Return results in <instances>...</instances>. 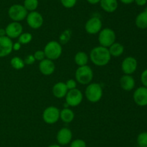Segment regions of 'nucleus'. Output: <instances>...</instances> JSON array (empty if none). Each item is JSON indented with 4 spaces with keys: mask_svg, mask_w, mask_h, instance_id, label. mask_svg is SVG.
Returning a JSON list of instances; mask_svg holds the SVG:
<instances>
[{
    "mask_svg": "<svg viewBox=\"0 0 147 147\" xmlns=\"http://www.w3.org/2000/svg\"><path fill=\"white\" fill-rule=\"evenodd\" d=\"M135 23L138 28L142 30L147 28V9L136 16Z\"/></svg>",
    "mask_w": 147,
    "mask_h": 147,
    "instance_id": "obj_20",
    "label": "nucleus"
},
{
    "mask_svg": "<svg viewBox=\"0 0 147 147\" xmlns=\"http://www.w3.org/2000/svg\"><path fill=\"white\" fill-rule=\"evenodd\" d=\"M75 113L71 109L67 108H64L60 112V118L62 121L66 123L71 122L74 120Z\"/></svg>",
    "mask_w": 147,
    "mask_h": 147,
    "instance_id": "obj_21",
    "label": "nucleus"
},
{
    "mask_svg": "<svg viewBox=\"0 0 147 147\" xmlns=\"http://www.w3.org/2000/svg\"><path fill=\"white\" fill-rule=\"evenodd\" d=\"M85 95L89 102L96 103L100 100L103 96V89L100 84L90 83L86 87Z\"/></svg>",
    "mask_w": 147,
    "mask_h": 147,
    "instance_id": "obj_2",
    "label": "nucleus"
},
{
    "mask_svg": "<svg viewBox=\"0 0 147 147\" xmlns=\"http://www.w3.org/2000/svg\"><path fill=\"white\" fill-rule=\"evenodd\" d=\"M88 56L87 53L83 51H79L75 55L74 60L76 64L78 66H83L87 65L88 62Z\"/></svg>",
    "mask_w": 147,
    "mask_h": 147,
    "instance_id": "obj_23",
    "label": "nucleus"
},
{
    "mask_svg": "<svg viewBox=\"0 0 147 147\" xmlns=\"http://www.w3.org/2000/svg\"><path fill=\"white\" fill-rule=\"evenodd\" d=\"M137 66V60L133 56L126 57L121 63V69L125 74L131 75L136 71Z\"/></svg>",
    "mask_w": 147,
    "mask_h": 147,
    "instance_id": "obj_11",
    "label": "nucleus"
},
{
    "mask_svg": "<svg viewBox=\"0 0 147 147\" xmlns=\"http://www.w3.org/2000/svg\"><path fill=\"white\" fill-rule=\"evenodd\" d=\"M100 5L105 12L112 13L117 10L119 3L117 0H100Z\"/></svg>",
    "mask_w": 147,
    "mask_h": 147,
    "instance_id": "obj_19",
    "label": "nucleus"
},
{
    "mask_svg": "<svg viewBox=\"0 0 147 147\" xmlns=\"http://www.w3.org/2000/svg\"><path fill=\"white\" fill-rule=\"evenodd\" d=\"M65 84L67 89H68V90H70V89H76V86H77V82L73 79H70L65 82Z\"/></svg>",
    "mask_w": 147,
    "mask_h": 147,
    "instance_id": "obj_32",
    "label": "nucleus"
},
{
    "mask_svg": "<svg viewBox=\"0 0 147 147\" xmlns=\"http://www.w3.org/2000/svg\"><path fill=\"white\" fill-rule=\"evenodd\" d=\"M39 69L43 75L50 76L54 73L55 70V64L53 61L45 58L39 63Z\"/></svg>",
    "mask_w": 147,
    "mask_h": 147,
    "instance_id": "obj_15",
    "label": "nucleus"
},
{
    "mask_svg": "<svg viewBox=\"0 0 147 147\" xmlns=\"http://www.w3.org/2000/svg\"><path fill=\"white\" fill-rule=\"evenodd\" d=\"M93 72L91 68L88 65L78 66L76 71V82L83 85L89 84L93 80Z\"/></svg>",
    "mask_w": 147,
    "mask_h": 147,
    "instance_id": "obj_3",
    "label": "nucleus"
},
{
    "mask_svg": "<svg viewBox=\"0 0 147 147\" xmlns=\"http://www.w3.org/2000/svg\"><path fill=\"white\" fill-rule=\"evenodd\" d=\"M70 147H86V143L82 139H76L72 141Z\"/></svg>",
    "mask_w": 147,
    "mask_h": 147,
    "instance_id": "obj_30",
    "label": "nucleus"
},
{
    "mask_svg": "<svg viewBox=\"0 0 147 147\" xmlns=\"http://www.w3.org/2000/svg\"><path fill=\"white\" fill-rule=\"evenodd\" d=\"M120 1L124 4H130L134 2V0H120Z\"/></svg>",
    "mask_w": 147,
    "mask_h": 147,
    "instance_id": "obj_37",
    "label": "nucleus"
},
{
    "mask_svg": "<svg viewBox=\"0 0 147 147\" xmlns=\"http://www.w3.org/2000/svg\"><path fill=\"white\" fill-rule=\"evenodd\" d=\"M85 30L88 34L96 35L102 30V22L99 17H93L85 24Z\"/></svg>",
    "mask_w": 147,
    "mask_h": 147,
    "instance_id": "obj_10",
    "label": "nucleus"
},
{
    "mask_svg": "<svg viewBox=\"0 0 147 147\" xmlns=\"http://www.w3.org/2000/svg\"><path fill=\"white\" fill-rule=\"evenodd\" d=\"M10 64L12 66V68H14L16 70H20V69H22L25 66V63H24V60L22 59L20 57H16L12 58L10 61Z\"/></svg>",
    "mask_w": 147,
    "mask_h": 147,
    "instance_id": "obj_24",
    "label": "nucleus"
},
{
    "mask_svg": "<svg viewBox=\"0 0 147 147\" xmlns=\"http://www.w3.org/2000/svg\"><path fill=\"white\" fill-rule=\"evenodd\" d=\"M87 1L90 4H96L100 3V0H87Z\"/></svg>",
    "mask_w": 147,
    "mask_h": 147,
    "instance_id": "obj_38",
    "label": "nucleus"
},
{
    "mask_svg": "<svg viewBox=\"0 0 147 147\" xmlns=\"http://www.w3.org/2000/svg\"><path fill=\"white\" fill-rule=\"evenodd\" d=\"M60 110L55 106L47 107L42 113V119L46 123L54 124L60 119Z\"/></svg>",
    "mask_w": 147,
    "mask_h": 147,
    "instance_id": "obj_7",
    "label": "nucleus"
},
{
    "mask_svg": "<svg viewBox=\"0 0 147 147\" xmlns=\"http://www.w3.org/2000/svg\"><path fill=\"white\" fill-rule=\"evenodd\" d=\"M35 61L36 60H35V59H34V56L32 54H30V55H28V56L25 58V59L24 60V62L25 64L32 65V64H33L34 62H35Z\"/></svg>",
    "mask_w": 147,
    "mask_h": 147,
    "instance_id": "obj_33",
    "label": "nucleus"
},
{
    "mask_svg": "<svg viewBox=\"0 0 147 147\" xmlns=\"http://www.w3.org/2000/svg\"><path fill=\"white\" fill-rule=\"evenodd\" d=\"M33 56H34L35 60L39 61H42L43 59H45L46 58L44 50H37V51L34 52Z\"/></svg>",
    "mask_w": 147,
    "mask_h": 147,
    "instance_id": "obj_31",
    "label": "nucleus"
},
{
    "mask_svg": "<svg viewBox=\"0 0 147 147\" xmlns=\"http://www.w3.org/2000/svg\"><path fill=\"white\" fill-rule=\"evenodd\" d=\"M21 47H22V44L20 43V42H16V43H13L12 49L14 50L17 51V50H19L20 48H21Z\"/></svg>",
    "mask_w": 147,
    "mask_h": 147,
    "instance_id": "obj_35",
    "label": "nucleus"
},
{
    "mask_svg": "<svg viewBox=\"0 0 147 147\" xmlns=\"http://www.w3.org/2000/svg\"><path fill=\"white\" fill-rule=\"evenodd\" d=\"M135 103L141 107L147 105V87L140 86L134 91L133 95Z\"/></svg>",
    "mask_w": 147,
    "mask_h": 147,
    "instance_id": "obj_13",
    "label": "nucleus"
},
{
    "mask_svg": "<svg viewBox=\"0 0 147 147\" xmlns=\"http://www.w3.org/2000/svg\"><path fill=\"white\" fill-rule=\"evenodd\" d=\"M13 42L7 36L0 37V58H4L12 52Z\"/></svg>",
    "mask_w": 147,
    "mask_h": 147,
    "instance_id": "obj_14",
    "label": "nucleus"
},
{
    "mask_svg": "<svg viewBox=\"0 0 147 147\" xmlns=\"http://www.w3.org/2000/svg\"><path fill=\"white\" fill-rule=\"evenodd\" d=\"M73 133L68 128H62L57 134V141L60 145H67L71 141Z\"/></svg>",
    "mask_w": 147,
    "mask_h": 147,
    "instance_id": "obj_16",
    "label": "nucleus"
},
{
    "mask_svg": "<svg viewBox=\"0 0 147 147\" xmlns=\"http://www.w3.org/2000/svg\"><path fill=\"white\" fill-rule=\"evenodd\" d=\"M141 81L144 86L147 87V69H145L141 74Z\"/></svg>",
    "mask_w": 147,
    "mask_h": 147,
    "instance_id": "obj_34",
    "label": "nucleus"
},
{
    "mask_svg": "<svg viewBox=\"0 0 147 147\" xmlns=\"http://www.w3.org/2000/svg\"><path fill=\"white\" fill-rule=\"evenodd\" d=\"M71 37H72L71 30H69V29L65 30V31H63L61 34H60V37H59L60 43L61 45L66 44V43H67L69 41H70Z\"/></svg>",
    "mask_w": 147,
    "mask_h": 147,
    "instance_id": "obj_26",
    "label": "nucleus"
},
{
    "mask_svg": "<svg viewBox=\"0 0 147 147\" xmlns=\"http://www.w3.org/2000/svg\"><path fill=\"white\" fill-rule=\"evenodd\" d=\"M3 36H6L5 29L1 28L0 29V37H3Z\"/></svg>",
    "mask_w": 147,
    "mask_h": 147,
    "instance_id": "obj_39",
    "label": "nucleus"
},
{
    "mask_svg": "<svg viewBox=\"0 0 147 147\" xmlns=\"http://www.w3.org/2000/svg\"><path fill=\"white\" fill-rule=\"evenodd\" d=\"M65 97V103H67L68 106L76 107L82 102L83 95L80 89L76 88L68 90Z\"/></svg>",
    "mask_w": 147,
    "mask_h": 147,
    "instance_id": "obj_8",
    "label": "nucleus"
},
{
    "mask_svg": "<svg viewBox=\"0 0 147 147\" xmlns=\"http://www.w3.org/2000/svg\"><path fill=\"white\" fill-rule=\"evenodd\" d=\"M6 36L10 39L19 37V36L22 33L23 27L19 22H12L7 24L5 27Z\"/></svg>",
    "mask_w": 147,
    "mask_h": 147,
    "instance_id": "obj_12",
    "label": "nucleus"
},
{
    "mask_svg": "<svg viewBox=\"0 0 147 147\" xmlns=\"http://www.w3.org/2000/svg\"><path fill=\"white\" fill-rule=\"evenodd\" d=\"M116 41V33L112 29L106 27L98 33V42L100 46L109 48Z\"/></svg>",
    "mask_w": 147,
    "mask_h": 147,
    "instance_id": "obj_6",
    "label": "nucleus"
},
{
    "mask_svg": "<svg viewBox=\"0 0 147 147\" xmlns=\"http://www.w3.org/2000/svg\"><path fill=\"white\" fill-rule=\"evenodd\" d=\"M48 147H61L60 145H58V144H52V145H50Z\"/></svg>",
    "mask_w": 147,
    "mask_h": 147,
    "instance_id": "obj_40",
    "label": "nucleus"
},
{
    "mask_svg": "<svg viewBox=\"0 0 147 147\" xmlns=\"http://www.w3.org/2000/svg\"><path fill=\"white\" fill-rule=\"evenodd\" d=\"M28 14V11L22 4H13L9 8L8 15L13 22H19L24 20Z\"/></svg>",
    "mask_w": 147,
    "mask_h": 147,
    "instance_id": "obj_5",
    "label": "nucleus"
},
{
    "mask_svg": "<svg viewBox=\"0 0 147 147\" xmlns=\"http://www.w3.org/2000/svg\"><path fill=\"white\" fill-rule=\"evenodd\" d=\"M119 83H120L121 87L123 90L127 91V92L132 90L135 87V84H136L134 78L131 75L129 74L123 75L121 77Z\"/></svg>",
    "mask_w": 147,
    "mask_h": 147,
    "instance_id": "obj_17",
    "label": "nucleus"
},
{
    "mask_svg": "<svg viewBox=\"0 0 147 147\" xmlns=\"http://www.w3.org/2000/svg\"><path fill=\"white\" fill-rule=\"evenodd\" d=\"M44 52L46 59H50L52 61L57 60L62 55L63 52L62 45L59 42L52 40L48 42L45 46Z\"/></svg>",
    "mask_w": 147,
    "mask_h": 147,
    "instance_id": "obj_4",
    "label": "nucleus"
},
{
    "mask_svg": "<svg viewBox=\"0 0 147 147\" xmlns=\"http://www.w3.org/2000/svg\"><path fill=\"white\" fill-rule=\"evenodd\" d=\"M134 2L137 4L138 6L143 7L147 3V0H134Z\"/></svg>",
    "mask_w": 147,
    "mask_h": 147,
    "instance_id": "obj_36",
    "label": "nucleus"
},
{
    "mask_svg": "<svg viewBox=\"0 0 147 147\" xmlns=\"http://www.w3.org/2000/svg\"><path fill=\"white\" fill-rule=\"evenodd\" d=\"M62 5L67 9L73 8L76 4L77 0H60Z\"/></svg>",
    "mask_w": 147,
    "mask_h": 147,
    "instance_id": "obj_29",
    "label": "nucleus"
},
{
    "mask_svg": "<svg viewBox=\"0 0 147 147\" xmlns=\"http://www.w3.org/2000/svg\"><path fill=\"white\" fill-rule=\"evenodd\" d=\"M137 144L139 147H147V132H142L137 136Z\"/></svg>",
    "mask_w": 147,
    "mask_h": 147,
    "instance_id": "obj_28",
    "label": "nucleus"
},
{
    "mask_svg": "<svg viewBox=\"0 0 147 147\" xmlns=\"http://www.w3.org/2000/svg\"><path fill=\"white\" fill-rule=\"evenodd\" d=\"M26 20H27V24L34 30L40 28L44 22L42 15L37 11L30 12V13H28Z\"/></svg>",
    "mask_w": 147,
    "mask_h": 147,
    "instance_id": "obj_9",
    "label": "nucleus"
},
{
    "mask_svg": "<svg viewBox=\"0 0 147 147\" xmlns=\"http://www.w3.org/2000/svg\"><path fill=\"white\" fill-rule=\"evenodd\" d=\"M18 38V42L21 44H27L32 40V35L30 33H22Z\"/></svg>",
    "mask_w": 147,
    "mask_h": 147,
    "instance_id": "obj_27",
    "label": "nucleus"
},
{
    "mask_svg": "<svg viewBox=\"0 0 147 147\" xmlns=\"http://www.w3.org/2000/svg\"><path fill=\"white\" fill-rule=\"evenodd\" d=\"M90 59L92 63L98 66H104L110 62L111 56L108 48L99 46L90 50Z\"/></svg>",
    "mask_w": 147,
    "mask_h": 147,
    "instance_id": "obj_1",
    "label": "nucleus"
},
{
    "mask_svg": "<svg viewBox=\"0 0 147 147\" xmlns=\"http://www.w3.org/2000/svg\"><path fill=\"white\" fill-rule=\"evenodd\" d=\"M67 92H68V89H67L65 82H57V83L55 84L53 87V95L58 99L65 97V95H67Z\"/></svg>",
    "mask_w": 147,
    "mask_h": 147,
    "instance_id": "obj_18",
    "label": "nucleus"
},
{
    "mask_svg": "<svg viewBox=\"0 0 147 147\" xmlns=\"http://www.w3.org/2000/svg\"><path fill=\"white\" fill-rule=\"evenodd\" d=\"M23 6L27 11H35L39 6V1L38 0H24Z\"/></svg>",
    "mask_w": 147,
    "mask_h": 147,
    "instance_id": "obj_25",
    "label": "nucleus"
},
{
    "mask_svg": "<svg viewBox=\"0 0 147 147\" xmlns=\"http://www.w3.org/2000/svg\"><path fill=\"white\" fill-rule=\"evenodd\" d=\"M110 53L111 56H113V57H119V56H121L124 52V46L120 43H116L111 45L109 48H108Z\"/></svg>",
    "mask_w": 147,
    "mask_h": 147,
    "instance_id": "obj_22",
    "label": "nucleus"
}]
</instances>
